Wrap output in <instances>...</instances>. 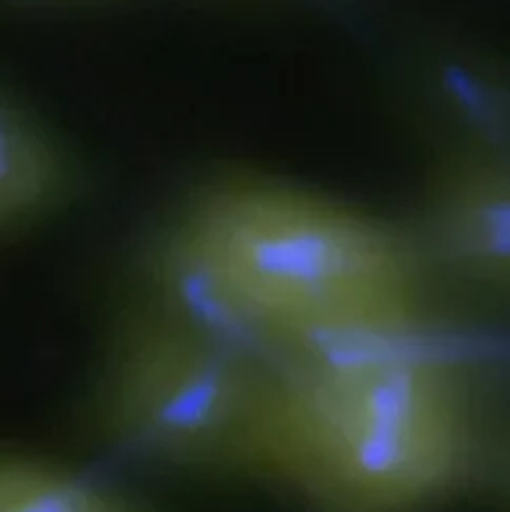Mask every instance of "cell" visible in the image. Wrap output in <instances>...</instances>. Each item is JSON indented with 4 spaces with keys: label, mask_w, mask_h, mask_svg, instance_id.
<instances>
[{
    "label": "cell",
    "mask_w": 510,
    "mask_h": 512,
    "mask_svg": "<svg viewBox=\"0 0 510 512\" xmlns=\"http://www.w3.org/2000/svg\"><path fill=\"white\" fill-rule=\"evenodd\" d=\"M468 456L456 371L407 333L266 363L243 470L317 512H418Z\"/></svg>",
    "instance_id": "cell-1"
},
{
    "label": "cell",
    "mask_w": 510,
    "mask_h": 512,
    "mask_svg": "<svg viewBox=\"0 0 510 512\" xmlns=\"http://www.w3.org/2000/svg\"><path fill=\"white\" fill-rule=\"evenodd\" d=\"M266 363L196 323L148 325L102 395L110 435L133 454L188 468L243 470Z\"/></svg>",
    "instance_id": "cell-2"
},
{
    "label": "cell",
    "mask_w": 510,
    "mask_h": 512,
    "mask_svg": "<svg viewBox=\"0 0 510 512\" xmlns=\"http://www.w3.org/2000/svg\"><path fill=\"white\" fill-rule=\"evenodd\" d=\"M441 236L468 274L510 289V161H481L456 175L441 203Z\"/></svg>",
    "instance_id": "cell-3"
},
{
    "label": "cell",
    "mask_w": 510,
    "mask_h": 512,
    "mask_svg": "<svg viewBox=\"0 0 510 512\" xmlns=\"http://www.w3.org/2000/svg\"><path fill=\"white\" fill-rule=\"evenodd\" d=\"M0 512H146L123 491L41 456L0 462Z\"/></svg>",
    "instance_id": "cell-4"
}]
</instances>
